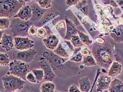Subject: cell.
<instances>
[{
	"instance_id": "cell-19",
	"label": "cell",
	"mask_w": 123,
	"mask_h": 92,
	"mask_svg": "<svg viewBox=\"0 0 123 92\" xmlns=\"http://www.w3.org/2000/svg\"><path fill=\"white\" fill-rule=\"evenodd\" d=\"M58 16H59L58 13H55L52 11H47L40 20L39 24L40 25H43L45 23L55 18Z\"/></svg>"
},
{
	"instance_id": "cell-45",
	"label": "cell",
	"mask_w": 123,
	"mask_h": 92,
	"mask_svg": "<svg viewBox=\"0 0 123 92\" xmlns=\"http://www.w3.org/2000/svg\"><path fill=\"white\" fill-rule=\"evenodd\" d=\"M18 1L20 2H22V3H25V2H24V0H18Z\"/></svg>"
},
{
	"instance_id": "cell-13",
	"label": "cell",
	"mask_w": 123,
	"mask_h": 92,
	"mask_svg": "<svg viewBox=\"0 0 123 92\" xmlns=\"http://www.w3.org/2000/svg\"><path fill=\"white\" fill-rule=\"evenodd\" d=\"M32 16V11L30 5H24L21 9L18 11L17 14L14 15V17H17L21 19L28 21Z\"/></svg>"
},
{
	"instance_id": "cell-31",
	"label": "cell",
	"mask_w": 123,
	"mask_h": 92,
	"mask_svg": "<svg viewBox=\"0 0 123 92\" xmlns=\"http://www.w3.org/2000/svg\"><path fill=\"white\" fill-rule=\"evenodd\" d=\"M82 59H83V55H82L81 53L79 52L77 54L74 55L73 57L71 58L70 60L71 61L74 62V63H78V62H81L82 60Z\"/></svg>"
},
{
	"instance_id": "cell-39",
	"label": "cell",
	"mask_w": 123,
	"mask_h": 92,
	"mask_svg": "<svg viewBox=\"0 0 123 92\" xmlns=\"http://www.w3.org/2000/svg\"><path fill=\"white\" fill-rule=\"evenodd\" d=\"M69 92H81L80 90L77 87V86L75 85H73L70 87L69 88Z\"/></svg>"
},
{
	"instance_id": "cell-27",
	"label": "cell",
	"mask_w": 123,
	"mask_h": 92,
	"mask_svg": "<svg viewBox=\"0 0 123 92\" xmlns=\"http://www.w3.org/2000/svg\"><path fill=\"white\" fill-rule=\"evenodd\" d=\"M9 56L7 54L1 53H0V63L2 66H7L10 64Z\"/></svg>"
},
{
	"instance_id": "cell-46",
	"label": "cell",
	"mask_w": 123,
	"mask_h": 92,
	"mask_svg": "<svg viewBox=\"0 0 123 92\" xmlns=\"http://www.w3.org/2000/svg\"><path fill=\"white\" fill-rule=\"evenodd\" d=\"M80 1H87L90 2V0H80Z\"/></svg>"
},
{
	"instance_id": "cell-18",
	"label": "cell",
	"mask_w": 123,
	"mask_h": 92,
	"mask_svg": "<svg viewBox=\"0 0 123 92\" xmlns=\"http://www.w3.org/2000/svg\"><path fill=\"white\" fill-rule=\"evenodd\" d=\"M108 91L110 92H123V82L118 79H114L111 81Z\"/></svg>"
},
{
	"instance_id": "cell-25",
	"label": "cell",
	"mask_w": 123,
	"mask_h": 92,
	"mask_svg": "<svg viewBox=\"0 0 123 92\" xmlns=\"http://www.w3.org/2000/svg\"><path fill=\"white\" fill-rule=\"evenodd\" d=\"M78 35L80 38L81 42L84 43V45H90V44H92V41L90 39L89 37L88 36L87 34H86L80 31H78Z\"/></svg>"
},
{
	"instance_id": "cell-10",
	"label": "cell",
	"mask_w": 123,
	"mask_h": 92,
	"mask_svg": "<svg viewBox=\"0 0 123 92\" xmlns=\"http://www.w3.org/2000/svg\"><path fill=\"white\" fill-rule=\"evenodd\" d=\"M1 45L2 48L6 50V51H11L15 47L14 39L12 35L3 34L1 35Z\"/></svg>"
},
{
	"instance_id": "cell-1",
	"label": "cell",
	"mask_w": 123,
	"mask_h": 92,
	"mask_svg": "<svg viewBox=\"0 0 123 92\" xmlns=\"http://www.w3.org/2000/svg\"><path fill=\"white\" fill-rule=\"evenodd\" d=\"M42 56L46 59L51 66L53 72L57 73L58 75L60 77H62L65 75V73H66L68 77L71 76L70 71L74 74H76L78 73V67L76 65H73L70 60V62L68 61L69 57H62L56 55L53 52H43Z\"/></svg>"
},
{
	"instance_id": "cell-17",
	"label": "cell",
	"mask_w": 123,
	"mask_h": 92,
	"mask_svg": "<svg viewBox=\"0 0 123 92\" xmlns=\"http://www.w3.org/2000/svg\"><path fill=\"white\" fill-rule=\"evenodd\" d=\"M32 11V16L37 19H41L42 16L47 11V9H43L38 4V3H33L30 5Z\"/></svg>"
},
{
	"instance_id": "cell-29",
	"label": "cell",
	"mask_w": 123,
	"mask_h": 92,
	"mask_svg": "<svg viewBox=\"0 0 123 92\" xmlns=\"http://www.w3.org/2000/svg\"><path fill=\"white\" fill-rule=\"evenodd\" d=\"M36 2L43 9H47L50 7L52 0H36Z\"/></svg>"
},
{
	"instance_id": "cell-20",
	"label": "cell",
	"mask_w": 123,
	"mask_h": 92,
	"mask_svg": "<svg viewBox=\"0 0 123 92\" xmlns=\"http://www.w3.org/2000/svg\"><path fill=\"white\" fill-rule=\"evenodd\" d=\"M79 89L82 92H89L92 87V84L89 81V77L87 76L80 79L79 81Z\"/></svg>"
},
{
	"instance_id": "cell-36",
	"label": "cell",
	"mask_w": 123,
	"mask_h": 92,
	"mask_svg": "<svg viewBox=\"0 0 123 92\" xmlns=\"http://www.w3.org/2000/svg\"><path fill=\"white\" fill-rule=\"evenodd\" d=\"M102 1L105 4H109L115 7H118V5L114 0H102Z\"/></svg>"
},
{
	"instance_id": "cell-9",
	"label": "cell",
	"mask_w": 123,
	"mask_h": 92,
	"mask_svg": "<svg viewBox=\"0 0 123 92\" xmlns=\"http://www.w3.org/2000/svg\"><path fill=\"white\" fill-rule=\"evenodd\" d=\"M14 39L15 47L18 50L23 51L32 49L34 46V41L27 37L15 36Z\"/></svg>"
},
{
	"instance_id": "cell-37",
	"label": "cell",
	"mask_w": 123,
	"mask_h": 92,
	"mask_svg": "<svg viewBox=\"0 0 123 92\" xmlns=\"http://www.w3.org/2000/svg\"><path fill=\"white\" fill-rule=\"evenodd\" d=\"M79 2V0H66V4L68 6L75 5Z\"/></svg>"
},
{
	"instance_id": "cell-28",
	"label": "cell",
	"mask_w": 123,
	"mask_h": 92,
	"mask_svg": "<svg viewBox=\"0 0 123 92\" xmlns=\"http://www.w3.org/2000/svg\"><path fill=\"white\" fill-rule=\"evenodd\" d=\"M71 43H73L74 46L76 47H81L83 45H84V43L81 42L80 38H79V36L78 35H74L72 37L71 39Z\"/></svg>"
},
{
	"instance_id": "cell-41",
	"label": "cell",
	"mask_w": 123,
	"mask_h": 92,
	"mask_svg": "<svg viewBox=\"0 0 123 92\" xmlns=\"http://www.w3.org/2000/svg\"><path fill=\"white\" fill-rule=\"evenodd\" d=\"M95 41H96L97 43L99 44H104L105 43V39H104L102 38H95Z\"/></svg>"
},
{
	"instance_id": "cell-3",
	"label": "cell",
	"mask_w": 123,
	"mask_h": 92,
	"mask_svg": "<svg viewBox=\"0 0 123 92\" xmlns=\"http://www.w3.org/2000/svg\"><path fill=\"white\" fill-rule=\"evenodd\" d=\"M24 5L18 0H0V16L14 17Z\"/></svg>"
},
{
	"instance_id": "cell-34",
	"label": "cell",
	"mask_w": 123,
	"mask_h": 92,
	"mask_svg": "<svg viewBox=\"0 0 123 92\" xmlns=\"http://www.w3.org/2000/svg\"><path fill=\"white\" fill-rule=\"evenodd\" d=\"M37 35L39 38H43V37L47 35L46 30H44L43 28H39L38 29V32H37Z\"/></svg>"
},
{
	"instance_id": "cell-35",
	"label": "cell",
	"mask_w": 123,
	"mask_h": 92,
	"mask_svg": "<svg viewBox=\"0 0 123 92\" xmlns=\"http://www.w3.org/2000/svg\"><path fill=\"white\" fill-rule=\"evenodd\" d=\"M55 28L59 32H60V31L62 30V28H66V24H65L64 21H60L55 25Z\"/></svg>"
},
{
	"instance_id": "cell-21",
	"label": "cell",
	"mask_w": 123,
	"mask_h": 92,
	"mask_svg": "<svg viewBox=\"0 0 123 92\" xmlns=\"http://www.w3.org/2000/svg\"><path fill=\"white\" fill-rule=\"evenodd\" d=\"M55 84L51 81H46L43 83L40 87L42 92H53L55 90Z\"/></svg>"
},
{
	"instance_id": "cell-26",
	"label": "cell",
	"mask_w": 123,
	"mask_h": 92,
	"mask_svg": "<svg viewBox=\"0 0 123 92\" xmlns=\"http://www.w3.org/2000/svg\"><path fill=\"white\" fill-rule=\"evenodd\" d=\"M10 21L8 17H2L0 18V28L1 30H6L10 27Z\"/></svg>"
},
{
	"instance_id": "cell-4",
	"label": "cell",
	"mask_w": 123,
	"mask_h": 92,
	"mask_svg": "<svg viewBox=\"0 0 123 92\" xmlns=\"http://www.w3.org/2000/svg\"><path fill=\"white\" fill-rule=\"evenodd\" d=\"M2 80L5 92L22 90L25 84V80L11 74L4 76Z\"/></svg>"
},
{
	"instance_id": "cell-43",
	"label": "cell",
	"mask_w": 123,
	"mask_h": 92,
	"mask_svg": "<svg viewBox=\"0 0 123 92\" xmlns=\"http://www.w3.org/2000/svg\"><path fill=\"white\" fill-rule=\"evenodd\" d=\"M117 2L118 3V4L120 5L121 6H123V0H116Z\"/></svg>"
},
{
	"instance_id": "cell-38",
	"label": "cell",
	"mask_w": 123,
	"mask_h": 92,
	"mask_svg": "<svg viewBox=\"0 0 123 92\" xmlns=\"http://www.w3.org/2000/svg\"><path fill=\"white\" fill-rule=\"evenodd\" d=\"M80 52L81 53L83 56H87V55H89L92 54V52H91L87 47H85L84 49H81Z\"/></svg>"
},
{
	"instance_id": "cell-32",
	"label": "cell",
	"mask_w": 123,
	"mask_h": 92,
	"mask_svg": "<svg viewBox=\"0 0 123 92\" xmlns=\"http://www.w3.org/2000/svg\"><path fill=\"white\" fill-rule=\"evenodd\" d=\"M115 59L118 62H120L123 64V49H118L116 54L115 55Z\"/></svg>"
},
{
	"instance_id": "cell-16",
	"label": "cell",
	"mask_w": 123,
	"mask_h": 92,
	"mask_svg": "<svg viewBox=\"0 0 123 92\" xmlns=\"http://www.w3.org/2000/svg\"><path fill=\"white\" fill-rule=\"evenodd\" d=\"M122 72V65L117 61H114L111 65L108 71V75L111 77L118 76Z\"/></svg>"
},
{
	"instance_id": "cell-8",
	"label": "cell",
	"mask_w": 123,
	"mask_h": 92,
	"mask_svg": "<svg viewBox=\"0 0 123 92\" xmlns=\"http://www.w3.org/2000/svg\"><path fill=\"white\" fill-rule=\"evenodd\" d=\"M38 64L40 67H41L44 71V80L52 81L53 79H55V73L53 72L50 63L46 59L41 56L40 58Z\"/></svg>"
},
{
	"instance_id": "cell-2",
	"label": "cell",
	"mask_w": 123,
	"mask_h": 92,
	"mask_svg": "<svg viewBox=\"0 0 123 92\" xmlns=\"http://www.w3.org/2000/svg\"><path fill=\"white\" fill-rule=\"evenodd\" d=\"M92 53L97 64L103 68H107L113 62L114 55L111 45L107 42L104 44L96 43L92 46Z\"/></svg>"
},
{
	"instance_id": "cell-11",
	"label": "cell",
	"mask_w": 123,
	"mask_h": 92,
	"mask_svg": "<svg viewBox=\"0 0 123 92\" xmlns=\"http://www.w3.org/2000/svg\"><path fill=\"white\" fill-rule=\"evenodd\" d=\"M65 21L66 24V33L63 39L65 40L70 41L73 35L78 34V30L76 28V26L73 21L69 20L67 17H65Z\"/></svg>"
},
{
	"instance_id": "cell-24",
	"label": "cell",
	"mask_w": 123,
	"mask_h": 92,
	"mask_svg": "<svg viewBox=\"0 0 123 92\" xmlns=\"http://www.w3.org/2000/svg\"><path fill=\"white\" fill-rule=\"evenodd\" d=\"M32 72L33 74L35 76L37 81V83L40 82L41 81H42L43 79L44 78V73L43 70L42 68L41 69H37V68H34V69H33L32 70Z\"/></svg>"
},
{
	"instance_id": "cell-22",
	"label": "cell",
	"mask_w": 123,
	"mask_h": 92,
	"mask_svg": "<svg viewBox=\"0 0 123 92\" xmlns=\"http://www.w3.org/2000/svg\"><path fill=\"white\" fill-rule=\"evenodd\" d=\"M82 62L83 64L87 66H96L97 65L95 58L91 55L83 56Z\"/></svg>"
},
{
	"instance_id": "cell-42",
	"label": "cell",
	"mask_w": 123,
	"mask_h": 92,
	"mask_svg": "<svg viewBox=\"0 0 123 92\" xmlns=\"http://www.w3.org/2000/svg\"><path fill=\"white\" fill-rule=\"evenodd\" d=\"M81 47H76L74 48V51L73 52V56L75 55L76 54H77L78 53H79L80 51H81Z\"/></svg>"
},
{
	"instance_id": "cell-33",
	"label": "cell",
	"mask_w": 123,
	"mask_h": 92,
	"mask_svg": "<svg viewBox=\"0 0 123 92\" xmlns=\"http://www.w3.org/2000/svg\"><path fill=\"white\" fill-rule=\"evenodd\" d=\"M37 32H38V30L36 27L33 25L30 26L28 30V34L31 37H35L37 35Z\"/></svg>"
},
{
	"instance_id": "cell-14",
	"label": "cell",
	"mask_w": 123,
	"mask_h": 92,
	"mask_svg": "<svg viewBox=\"0 0 123 92\" xmlns=\"http://www.w3.org/2000/svg\"><path fill=\"white\" fill-rule=\"evenodd\" d=\"M43 42L45 47L50 50H54L59 43L58 39L54 34H49L46 38L43 39Z\"/></svg>"
},
{
	"instance_id": "cell-40",
	"label": "cell",
	"mask_w": 123,
	"mask_h": 92,
	"mask_svg": "<svg viewBox=\"0 0 123 92\" xmlns=\"http://www.w3.org/2000/svg\"><path fill=\"white\" fill-rule=\"evenodd\" d=\"M65 42H66V44H67V45L69 47V49H70L71 51L72 52H73L74 51V48H75V47L74 46V45L73 44V43H71V41H69L68 40H65Z\"/></svg>"
},
{
	"instance_id": "cell-44",
	"label": "cell",
	"mask_w": 123,
	"mask_h": 92,
	"mask_svg": "<svg viewBox=\"0 0 123 92\" xmlns=\"http://www.w3.org/2000/svg\"><path fill=\"white\" fill-rule=\"evenodd\" d=\"M33 0H24V2L25 3H30Z\"/></svg>"
},
{
	"instance_id": "cell-30",
	"label": "cell",
	"mask_w": 123,
	"mask_h": 92,
	"mask_svg": "<svg viewBox=\"0 0 123 92\" xmlns=\"http://www.w3.org/2000/svg\"><path fill=\"white\" fill-rule=\"evenodd\" d=\"M26 80L32 83H37L36 78L32 72H29L28 73L26 76Z\"/></svg>"
},
{
	"instance_id": "cell-12",
	"label": "cell",
	"mask_w": 123,
	"mask_h": 92,
	"mask_svg": "<svg viewBox=\"0 0 123 92\" xmlns=\"http://www.w3.org/2000/svg\"><path fill=\"white\" fill-rule=\"evenodd\" d=\"M97 81V92H103L108 89L111 81V77L106 75H101L98 78Z\"/></svg>"
},
{
	"instance_id": "cell-5",
	"label": "cell",
	"mask_w": 123,
	"mask_h": 92,
	"mask_svg": "<svg viewBox=\"0 0 123 92\" xmlns=\"http://www.w3.org/2000/svg\"><path fill=\"white\" fill-rule=\"evenodd\" d=\"M9 66L10 72L11 74L19 77L23 80H26V76L30 67L28 63L20 60H14L10 63Z\"/></svg>"
},
{
	"instance_id": "cell-23",
	"label": "cell",
	"mask_w": 123,
	"mask_h": 92,
	"mask_svg": "<svg viewBox=\"0 0 123 92\" xmlns=\"http://www.w3.org/2000/svg\"><path fill=\"white\" fill-rule=\"evenodd\" d=\"M53 52L56 55H58V56L62 57H69V55H68V53L65 50V49L63 48V47L62 46L61 43H59L57 47L53 50Z\"/></svg>"
},
{
	"instance_id": "cell-6",
	"label": "cell",
	"mask_w": 123,
	"mask_h": 92,
	"mask_svg": "<svg viewBox=\"0 0 123 92\" xmlns=\"http://www.w3.org/2000/svg\"><path fill=\"white\" fill-rule=\"evenodd\" d=\"M10 27L11 31L14 35H26L28 33V30L30 26V24L27 21L23 20L19 18L14 17L10 24Z\"/></svg>"
},
{
	"instance_id": "cell-7",
	"label": "cell",
	"mask_w": 123,
	"mask_h": 92,
	"mask_svg": "<svg viewBox=\"0 0 123 92\" xmlns=\"http://www.w3.org/2000/svg\"><path fill=\"white\" fill-rule=\"evenodd\" d=\"M37 54L36 50L32 49L23 51L18 50L13 53V57L14 60H20L26 63L31 62L33 60L34 57Z\"/></svg>"
},
{
	"instance_id": "cell-15",
	"label": "cell",
	"mask_w": 123,
	"mask_h": 92,
	"mask_svg": "<svg viewBox=\"0 0 123 92\" xmlns=\"http://www.w3.org/2000/svg\"><path fill=\"white\" fill-rule=\"evenodd\" d=\"M110 34L115 42L123 43V25L115 28L111 31Z\"/></svg>"
}]
</instances>
